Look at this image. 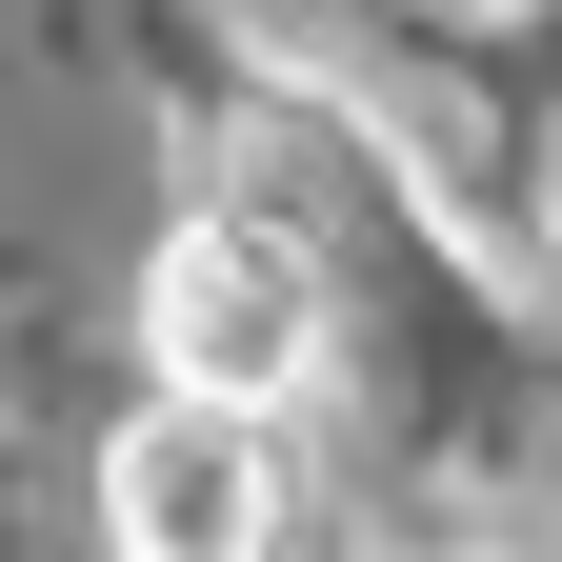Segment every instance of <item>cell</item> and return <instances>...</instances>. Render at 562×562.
Instances as JSON below:
<instances>
[{
    "label": "cell",
    "mask_w": 562,
    "mask_h": 562,
    "mask_svg": "<svg viewBox=\"0 0 562 562\" xmlns=\"http://www.w3.org/2000/svg\"><path fill=\"white\" fill-rule=\"evenodd\" d=\"M140 362H161L181 402H302L322 382V261L281 241V222H241V201H201V222L140 261Z\"/></svg>",
    "instance_id": "1"
},
{
    "label": "cell",
    "mask_w": 562,
    "mask_h": 562,
    "mask_svg": "<svg viewBox=\"0 0 562 562\" xmlns=\"http://www.w3.org/2000/svg\"><path fill=\"white\" fill-rule=\"evenodd\" d=\"M542 241H562V181H542Z\"/></svg>",
    "instance_id": "3"
},
{
    "label": "cell",
    "mask_w": 562,
    "mask_h": 562,
    "mask_svg": "<svg viewBox=\"0 0 562 562\" xmlns=\"http://www.w3.org/2000/svg\"><path fill=\"white\" fill-rule=\"evenodd\" d=\"M101 522L140 562H241V542H281V422L161 382V402L121 422V462H101Z\"/></svg>",
    "instance_id": "2"
}]
</instances>
